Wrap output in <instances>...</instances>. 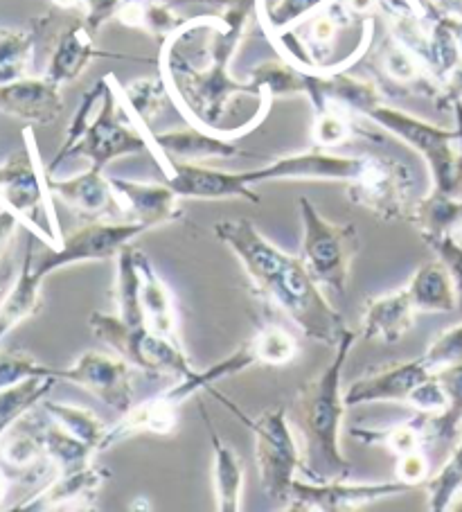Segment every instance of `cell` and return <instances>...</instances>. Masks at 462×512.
Instances as JSON below:
<instances>
[{"instance_id":"obj_17","label":"cell","mask_w":462,"mask_h":512,"mask_svg":"<svg viewBox=\"0 0 462 512\" xmlns=\"http://www.w3.org/2000/svg\"><path fill=\"white\" fill-rule=\"evenodd\" d=\"M167 183L181 199H201V201H224V199H244L260 203L253 185H248L244 172H224L199 163L174 161L167 165Z\"/></svg>"},{"instance_id":"obj_32","label":"cell","mask_w":462,"mask_h":512,"mask_svg":"<svg viewBox=\"0 0 462 512\" xmlns=\"http://www.w3.org/2000/svg\"><path fill=\"white\" fill-rule=\"evenodd\" d=\"M408 222L420 231L422 240L453 235L462 224V197L431 190L429 197L415 201Z\"/></svg>"},{"instance_id":"obj_54","label":"cell","mask_w":462,"mask_h":512,"mask_svg":"<svg viewBox=\"0 0 462 512\" xmlns=\"http://www.w3.org/2000/svg\"><path fill=\"white\" fill-rule=\"evenodd\" d=\"M7 492H10V476L0 467V503L7 499Z\"/></svg>"},{"instance_id":"obj_35","label":"cell","mask_w":462,"mask_h":512,"mask_svg":"<svg viewBox=\"0 0 462 512\" xmlns=\"http://www.w3.org/2000/svg\"><path fill=\"white\" fill-rule=\"evenodd\" d=\"M142 291V271L138 264V251L133 246H124L115 258V303H118V316L129 325L145 323L140 303Z\"/></svg>"},{"instance_id":"obj_10","label":"cell","mask_w":462,"mask_h":512,"mask_svg":"<svg viewBox=\"0 0 462 512\" xmlns=\"http://www.w3.org/2000/svg\"><path fill=\"white\" fill-rule=\"evenodd\" d=\"M25 147L14 152L0 165V206L12 210L25 226H30L43 242L57 246L52 237L41 231L39 217H48L55 224V215L48 203L46 176L39 174L37 149L32 145V129L23 131Z\"/></svg>"},{"instance_id":"obj_49","label":"cell","mask_w":462,"mask_h":512,"mask_svg":"<svg viewBox=\"0 0 462 512\" xmlns=\"http://www.w3.org/2000/svg\"><path fill=\"white\" fill-rule=\"evenodd\" d=\"M52 5H57L59 10L77 12L88 25V30L97 34L102 25L118 19L124 0H52Z\"/></svg>"},{"instance_id":"obj_1","label":"cell","mask_w":462,"mask_h":512,"mask_svg":"<svg viewBox=\"0 0 462 512\" xmlns=\"http://www.w3.org/2000/svg\"><path fill=\"white\" fill-rule=\"evenodd\" d=\"M253 10L255 0H237L219 16H199L185 21L179 32L197 50V57L174 37L163 41L161 77L174 100L181 104L185 116L212 134L233 138L224 127V120L235 97H262L251 82H237L230 75V61L244 39Z\"/></svg>"},{"instance_id":"obj_25","label":"cell","mask_w":462,"mask_h":512,"mask_svg":"<svg viewBox=\"0 0 462 512\" xmlns=\"http://www.w3.org/2000/svg\"><path fill=\"white\" fill-rule=\"evenodd\" d=\"M104 52L95 48V34L88 30L82 16L75 19L68 28L57 34L55 48L46 68V77L59 86L75 82V79L91 66L95 57H102Z\"/></svg>"},{"instance_id":"obj_46","label":"cell","mask_w":462,"mask_h":512,"mask_svg":"<svg viewBox=\"0 0 462 512\" xmlns=\"http://www.w3.org/2000/svg\"><path fill=\"white\" fill-rule=\"evenodd\" d=\"M251 341L260 364H269V366L291 364L300 352L298 339L278 323H266Z\"/></svg>"},{"instance_id":"obj_51","label":"cell","mask_w":462,"mask_h":512,"mask_svg":"<svg viewBox=\"0 0 462 512\" xmlns=\"http://www.w3.org/2000/svg\"><path fill=\"white\" fill-rule=\"evenodd\" d=\"M431 476V463L429 456H426L424 447L413 449L404 456H397V470H395V479L404 481L413 488H424V483L429 481Z\"/></svg>"},{"instance_id":"obj_26","label":"cell","mask_w":462,"mask_h":512,"mask_svg":"<svg viewBox=\"0 0 462 512\" xmlns=\"http://www.w3.org/2000/svg\"><path fill=\"white\" fill-rule=\"evenodd\" d=\"M179 425V406L165 400L163 393L151 397L147 402L133 404L131 409L120 416V420L106 429V436L100 445V452L111 449L122 440L133 438L138 434H154L167 436Z\"/></svg>"},{"instance_id":"obj_48","label":"cell","mask_w":462,"mask_h":512,"mask_svg":"<svg viewBox=\"0 0 462 512\" xmlns=\"http://www.w3.org/2000/svg\"><path fill=\"white\" fill-rule=\"evenodd\" d=\"M424 364L429 366L433 373L438 370L460 364L462 361V321L458 325H451V328L442 330L440 334H435L433 341L429 343V348L424 350Z\"/></svg>"},{"instance_id":"obj_45","label":"cell","mask_w":462,"mask_h":512,"mask_svg":"<svg viewBox=\"0 0 462 512\" xmlns=\"http://www.w3.org/2000/svg\"><path fill=\"white\" fill-rule=\"evenodd\" d=\"M167 95H170V88H167L163 77L136 79L124 88V100H127L133 116L145 127H149L163 111Z\"/></svg>"},{"instance_id":"obj_52","label":"cell","mask_w":462,"mask_h":512,"mask_svg":"<svg viewBox=\"0 0 462 512\" xmlns=\"http://www.w3.org/2000/svg\"><path fill=\"white\" fill-rule=\"evenodd\" d=\"M456 102H462V61L442 79L440 93L435 97V107L440 111H451Z\"/></svg>"},{"instance_id":"obj_43","label":"cell","mask_w":462,"mask_h":512,"mask_svg":"<svg viewBox=\"0 0 462 512\" xmlns=\"http://www.w3.org/2000/svg\"><path fill=\"white\" fill-rule=\"evenodd\" d=\"M316 118H314V143L321 149H332L339 145H348L352 143L357 134L361 136V131L357 129V120L359 116H352L350 111H345L341 107H334V104H323V107L314 109Z\"/></svg>"},{"instance_id":"obj_4","label":"cell","mask_w":462,"mask_h":512,"mask_svg":"<svg viewBox=\"0 0 462 512\" xmlns=\"http://www.w3.org/2000/svg\"><path fill=\"white\" fill-rule=\"evenodd\" d=\"M273 303L307 339L336 348L343 339L345 325L343 314L325 298L323 289L307 271L305 262L298 255H291L278 278L262 294Z\"/></svg>"},{"instance_id":"obj_55","label":"cell","mask_w":462,"mask_h":512,"mask_svg":"<svg viewBox=\"0 0 462 512\" xmlns=\"http://www.w3.org/2000/svg\"><path fill=\"white\" fill-rule=\"evenodd\" d=\"M451 28H453V34H456V41L462 55V19H451Z\"/></svg>"},{"instance_id":"obj_23","label":"cell","mask_w":462,"mask_h":512,"mask_svg":"<svg viewBox=\"0 0 462 512\" xmlns=\"http://www.w3.org/2000/svg\"><path fill=\"white\" fill-rule=\"evenodd\" d=\"M415 305L406 285L384 296L366 300L363 307V339H381L386 343H399L415 328Z\"/></svg>"},{"instance_id":"obj_34","label":"cell","mask_w":462,"mask_h":512,"mask_svg":"<svg viewBox=\"0 0 462 512\" xmlns=\"http://www.w3.org/2000/svg\"><path fill=\"white\" fill-rule=\"evenodd\" d=\"M118 21L127 28L142 30L156 39H167L183 28L188 19L176 14L172 3L165 0H124L122 10L118 12Z\"/></svg>"},{"instance_id":"obj_41","label":"cell","mask_w":462,"mask_h":512,"mask_svg":"<svg viewBox=\"0 0 462 512\" xmlns=\"http://www.w3.org/2000/svg\"><path fill=\"white\" fill-rule=\"evenodd\" d=\"M106 88H109V77L100 79V82H97V84L91 88V91L84 93L82 102H79V109L75 111L73 120H70V127H68V131H66V136H64V143H61L59 152L55 154V158H52V163L46 167V176H55V172L59 170L61 163L68 161L70 154H73V149L77 147L79 140L84 138L86 129L91 127L95 113H97V109H100V104H102V100H104Z\"/></svg>"},{"instance_id":"obj_27","label":"cell","mask_w":462,"mask_h":512,"mask_svg":"<svg viewBox=\"0 0 462 512\" xmlns=\"http://www.w3.org/2000/svg\"><path fill=\"white\" fill-rule=\"evenodd\" d=\"M201 418L206 422L212 454V483H215V501L219 512H239L242 510V494H244V465L239 461V456L233 447H230L224 438H221L212 418L206 409V404H201Z\"/></svg>"},{"instance_id":"obj_18","label":"cell","mask_w":462,"mask_h":512,"mask_svg":"<svg viewBox=\"0 0 462 512\" xmlns=\"http://www.w3.org/2000/svg\"><path fill=\"white\" fill-rule=\"evenodd\" d=\"M109 479L111 472L93 463L77 472L57 474L41 490L16 503L14 510H93L97 492Z\"/></svg>"},{"instance_id":"obj_11","label":"cell","mask_w":462,"mask_h":512,"mask_svg":"<svg viewBox=\"0 0 462 512\" xmlns=\"http://www.w3.org/2000/svg\"><path fill=\"white\" fill-rule=\"evenodd\" d=\"M115 79L109 75V88H106L104 100L97 109L91 127L86 129L84 138L79 140L77 147L73 149V156H84L91 167L104 172V167L120 156L131 154H156V147L151 143V138L142 134L131 125L127 113L122 111L118 95H115Z\"/></svg>"},{"instance_id":"obj_31","label":"cell","mask_w":462,"mask_h":512,"mask_svg":"<svg viewBox=\"0 0 462 512\" xmlns=\"http://www.w3.org/2000/svg\"><path fill=\"white\" fill-rule=\"evenodd\" d=\"M41 285L43 280L32 271L30 255L25 251L21 273L16 278L10 294L0 300V341L10 334L16 325L41 310Z\"/></svg>"},{"instance_id":"obj_37","label":"cell","mask_w":462,"mask_h":512,"mask_svg":"<svg viewBox=\"0 0 462 512\" xmlns=\"http://www.w3.org/2000/svg\"><path fill=\"white\" fill-rule=\"evenodd\" d=\"M435 375L447 393V409L429 418V443H453L462 427V361Z\"/></svg>"},{"instance_id":"obj_14","label":"cell","mask_w":462,"mask_h":512,"mask_svg":"<svg viewBox=\"0 0 462 512\" xmlns=\"http://www.w3.org/2000/svg\"><path fill=\"white\" fill-rule=\"evenodd\" d=\"M212 231H215V237L221 244H226L237 255L248 280L253 282L260 296L291 260L289 253H284L280 246L266 240L251 219H224V222L215 224Z\"/></svg>"},{"instance_id":"obj_53","label":"cell","mask_w":462,"mask_h":512,"mask_svg":"<svg viewBox=\"0 0 462 512\" xmlns=\"http://www.w3.org/2000/svg\"><path fill=\"white\" fill-rule=\"evenodd\" d=\"M453 116H456V129H458V165H456V190L453 194L462 197V102L453 104Z\"/></svg>"},{"instance_id":"obj_24","label":"cell","mask_w":462,"mask_h":512,"mask_svg":"<svg viewBox=\"0 0 462 512\" xmlns=\"http://www.w3.org/2000/svg\"><path fill=\"white\" fill-rule=\"evenodd\" d=\"M377 68L381 77L390 86H395L399 93L424 95L433 102L440 93V84L431 77L422 61L411 50L404 48L402 43L390 37V34L377 48Z\"/></svg>"},{"instance_id":"obj_29","label":"cell","mask_w":462,"mask_h":512,"mask_svg":"<svg viewBox=\"0 0 462 512\" xmlns=\"http://www.w3.org/2000/svg\"><path fill=\"white\" fill-rule=\"evenodd\" d=\"M408 294L417 312L449 314L458 310V291L449 269L442 260L426 262L417 267L411 280L406 282Z\"/></svg>"},{"instance_id":"obj_39","label":"cell","mask_w":462,"mask_h":512,"mask_svg":"<svg viewBox=\"0 0 462 512\" xmlns=\"http://www.w3.org/2000/svg\"><path fill=\"white\" fill-rule=\"evenodd\" d=\"M43 409L48 411V416L59 422L61 427L68 429L70 434L77 436L79 440H84L91 447H95L100 452V445L106 436V429L109 425L93 413L91 409H84V406H75V404H64V402H50L43 400L41 402Z\"/></svg>"},{"instance_id":"obj_21","label":"cell","mask_w":462,"mask_h":512,"mask_svg":"<svg viewBox=\"0 0 462 512\" xmlns=\"http://www.w3.org/2000/svg\"><path fill=\"white\" fill-rule=\"evenodd\" d=\"M46 183L50 194H55L57 199L75 208L77 213H82L91 222L122 213V203L113 190L111 179L100 170H95V167H88L86 172L70 176V179L46 176Z\"/></svg>"},{"instance_id":"obj_56","label":"cell","mask_w":462,"mask_h":512,"mask_svg":"<svg viewBox=\"0 0 462 512\" xmlns=\"http://www.w3.org/2000/svg\"><path fill=\"white\" fill-rule=\"evenodd\" d=\"M449 510H453V512H462V488L458 490L456 499H453V503H451V508H449Z\"/></svg>"},{"instance_id":"obj_44","label":"cell","mask_w":462,"mask_h":512,"mask_svg":"<svg viewBox=\"0 0 462 512\" xmlns=\"http://www.w3.org/2000/svg\"><path fill=\"white\" fill-rule=\"evenodd\" d=\"M460 488H462V438L460 443L453 447L451 456L444 461L440 470L433 476H429V481L424 483L426 499H429V510L433 512L449 510Z\"/></svg>"},{"instance_id":"obj_19","label":"cell","mask_w":462,"mask_h":512,"mask_svg":"<svg viewBox=\"0 0 462 512\" xmlns=\"http://www.w3.org/2000/svg\"><path fill=\"white\" fill-rule=\"evenodd\" d=\"M0 113H7L28 125L48 127L64 113L61 86L43 77H21L10 84H0Z\"/></svg>"},{"instance_id":"obj_22","label":"cell","mask_w":462,"mask_h":512,"mask_svg":"<svg viewBox=\"0 0 462 512\" xmlns=\"http://www.w3.org/2000/svg\"><path fill=\"white\" fill-rule=\"evenodd\" d=\"M149 138L156 147V154L165 158L163 170H167V165L174 161L194 163L206 161V158H233L242 154L233 138L212 134V131L201 127L161 131V134H149Z\"/></svg>"},{"instance_id":"obj_50","label":"cell","mask_w":462,"mask_h":512,"mask_svg":"<svg viewBox=\"0 0 462 512\" xmlns=\"http://www.w3.org/2000/svg\"><path fill=\"white\" fill-rule=\"evenodd\" d=\"M424 244L438 255V260L444 262L449 269L453 282H456L458 291V310L462 312V244L456 240V235H442V237H429Z\"/></svg>"},{"instance_id":"obj_38","label":"cell","mask_w":462,"mask_h":512,"mask_svg":"<svg viewBox=\"0 0 462 512\" xmlns=\"http://www.w3.org/2000/svg\"><path fill=\"white\" fill-rule=\"evenodd\" d=\"M55 384L57 377H30L21 384L3 388L0 391V438L16 420H21L25 413L46 400Z\"/></svg>"},{"instance_id":"obj_16","label":"cell","mask_w":462,"mask_h":512,"mask_svg":"<svg viewBox=\"0 0 462 512\" xmlns=\"http://www.w3.org/2000/svg\"><path fill=\"white\" fill-rule=\"evenodd\" d=\"M433 370L424 364V359L397 361L368 370L366 375L352 382L345 391V404L361 406L372 402H404L408 404L411 395L424 379H429Z\"/></svg>"},{"instance_id":"obj_9","label":"cell","mask_w":462,"mask_h":512,"mask_svg":"<svg viewBox=\"0 0 462 512\" xmlns=\"http://www.w3.org/2000/svg\"><path fill=\"white\" fill-rule=\"evenodd\" d=\"M413 170L397 158L366 156L357 179L348 183V199L381 222H408L413 213Z\"/></svg>"},{"instance_id":"obj_33","label":"cell","mask_w":462,"mask_h":512,"mask_svg":"<svg viewBox=\"0 0 462 512\" xmlns=\"http://www.w3.org/2000/svg\"><path fill=\"white\" fill-rule=\"evenodd\" d=\"M429 418V413L415 411L411 418L397 422V425L384 431L354 427L350 431V436L366 445L386 447L393 456H404L408 452H413V449H420L429 443Z\"/></svg>"},{"instance_id":"obj_40","label":"cell","mask_w":462,"mask_h":512,"mask_svg":"<svg viewBox=\"0 0 462 512\" xmlns=\"http://www.w3.org/2000/svg\"><path fill=\"white\" fill-rule=\"evenodd\" d=\"M37 34L30 30L0 28V84H10L28 75Z\"/></svg>"},{"instance_id":"obj_13","label":"cell","mask_w":462,"mask_h":512,"mask_svg":"<svg viewBox=\"0 0 462 512\" xmlns=\"http://www.w3.org/2000/svg\"><path fill=\"white\" fill-rule=\"evenodd\" d=\"M366 156H341L327 149H309L289 156L275 158L273 163L246 170L248 185L266 181H343L350 183L361 174Z\"/></svg>"},{"instance_id":"obj_2","label":"cell","mask_w":462,"mask_h":512,"mask_svg":"<svg viewBox=\"0 0 462 512\" xmlns=\"http://www.w3.org/2000/svg\"><path fill=\"white\" fill-rule=\"evenodd\" d=\"M350 328L336 346V355L323 373L300 388L296 397V425L302 438V470L309 481H341L352 474V463L341 449L345 404L343 370L357 343Z\"/></svg>"},{"instance_id":"obj_30","label":"cell","mask_w":462,"mask_h":512,"mask_svg":"<svg viewBox=\"0 0 462 512\" xmlns=\"http://www.w3.org/2000/svg\"><path fill=\"white\" fill-rule=\"evenodd\" d=\"M39 434L43 452H46L48 461L55 465L57 474L82 470V467L93 463V456L97 454L95 447L79 440L68 429L61 427L59 422L52 420L43 406L39 409Z\"/></svg>"},{"instance_id":"obj_42","label":"cell","mask_w":462,"mask_h":512,"mask_svg":"<svg viewBox=\"0 0 462 512\" xmlns=\"http://www.w3.org/2000/svg\"><path fill=\"white\" fill-rule=\"evenodd\" d=\"M332 0H255V10L262 16L266 30L271 34L296 28L300 21L309 19Z\"/></svg>"},{"instance_id":"obj_6","label":"cell","mask_w":462,"mask_h":512,"mask_svg":"<svg viewBox=\"0 0 462 512\" xmlns=\"http://www.w3.org/2000/svg\"><path fill=\"white\" fill-rule=\"evenodd\" d=\"M93 337L104 341L124 361L142 370L147 377L183 379L194 373V366L181 350L179 341H172L151 332L145 323L129 325L118 314L93 312L88 316Z\"/></svg>"},{"instance_id":"obj_47","label":"cell","mask_w":462,"mask_h":512,"mask_svg":"<svg viewBox=\"0 0 462 512\" xmlns=\"http://www.w3.org/2000/svg\"><path fill=\"white\" fill-rule=\"evenodd\" d=\"M30 377H57L59 368L41 364L25 352H5L0 350V391L25 382Z\"/></svg>"},{"instance_id":"obj_57","label":"cell","mask_w":462,"mask_h":512,"mask_svg":"<svg viewBox=\"0 0 462 512\" xmlns=\"http://www.w3.org/2000/svg\"><path fill=\"white\" fill-rule=\"evenodd\" d=\"M453 235H456V240L462 244V224H460V228H458V231L456 233H453Z\"/></svg>"},{"instance_id":"obj_36","label":"cell","mask_w":462,"mask_h":512,"mask_svg":"<svg viewBox=\"0 0 462 512\" xmlns=\"http://www.w3.org/2000/svg\"><path fill=\"white\" fill-rule=\"evenodd\" d=\"M246 82H251L266 100L287 95H307V70L291 61H262L251 73Z\"/></svg>"},{"instance_id":"obj_28","label":"cell","mask_w":462,"mask_h":512,"mask_svg":"<svg viewBox=\"0 0 462 512\" xmlns=\"http://www.w3.org/2000/svg\"><path fill=\"white\" fill-rule=\"evenodd\" d=\"M138 264L142 271V291L140 303L145 314V325L161 337L179 341V314H176L174 296L165 280L158 276L154 264L149 262L145 253L138 251Z\"/></svg>"},{"instance_id":"obj_8","label":"cell","mask_w":462,"mask_h":512,"mask_svg":"<svg viewBox=\"0 0 462 512\" xmlns=\"http://www.w3.org/2000/svg\"><path fill=\"white\" fill-rule=\"evenodd\" d=\"M147 233V228L138 222H104V219H95L82 228L61 240V244L50 246L37 251L34 249V240L28 242V255L32 262V271L37 273L41 280H46L50 273L59 271L61 267L77 262H104L118 258V253L129 246L136 237Z\"/></svg>"},{"instance_id":"obj_20","label":"cell","mask_w":462,"mask_h":512,"mask_svg":"<svg viewBox=\"0 0 462 512\" xmlns=\"http://www.w3.org/2000/svg\"><path fill=\"white\" fill-rule=\"evenodd\" d=\"M111 185L122 203L124 213H129V222H138L147 228L179 222L183 217L179 206V194L170 183H142L122 176H109Z\"/></svg>"},{"instance_id":"obj_12","label":"cell","mask_w":462,"mask_h":512,"mask_svg":"<svg viewBox=\"0 0 462 512\" xmlns=\"http://www.w3.org/2000/svg\"><path fill=\"white\" fill-rule=\"evenodd\" d=\"M415 490L404 481H379V483H345L341 481H309L298 479L291 485L289 501L284 510L289 512H352L372 503L384 501L397 494Z\"/></svg>"},{"instance_id":"obj_5","label":"cell","mask_w":462,"mask_h":512,"mask_svg":"<svg viewBox=\"0 0 462 512\" xmlns=\"http://www.w3.org/2000/svg\"><path fill=\"white\" fill-rule=\"evenodd\" d=\"M302 222V249L298 258L321 287L348 294L352 260L359 253V233L354 224H334L323 217L307 197L298 199Z\"/></svg>"},{"instance_id":"obj_3","label":"cell","mask_w":462,"mask_h":512,"mask_svg":"<svg viewBox=\"0 0 462 512\" xmlns=\"http://www.w3.org/2000/svg\"><path fill=\"white\" fill-rule=\"evenodd\" d=\"M208 391L230 413H235L244 422V427L251 429V434L255 436V463L262 492L273 501L287 503L291 485L302 470V447L298 445L296 434L289 425L287 411L278 406V409L264 411L260 416L251 418L233 400L217 393L215 386L208 388Z\"/></svg>"},{"instance_id":"obj_7","label":"cell","mask_w":462,"mask_h":512,"mask_svg":"<svg viewBox=\"0 0 462 512\" xmlns=\"http://www.w3.org/2000/svg\"><path fill=\"white\" fill-rule=\"evenodd\" d=\"M368 120L386 129L395 138L420 154L433 176V190L453 194L458 165V129H444L402 109L379 104L368 113ZM456 197V194H453Z\"/></svg>"},{"instance_id":"obj_15","label":"cell","mask_w":462,"mask_h":512,"mask_svg":"<svg viewBox=\"0 0 462 512\" xmlns=\"http://www.w3.org/2000/svg\"><path fill=\"white\" fill-rule=\"evenodd\" d=\"M59 379L86 388L102 404L124 416L133 406V373L131 364L120 355L106 352H84L70 368H59Z\"/></svg>"}]
</instances>
